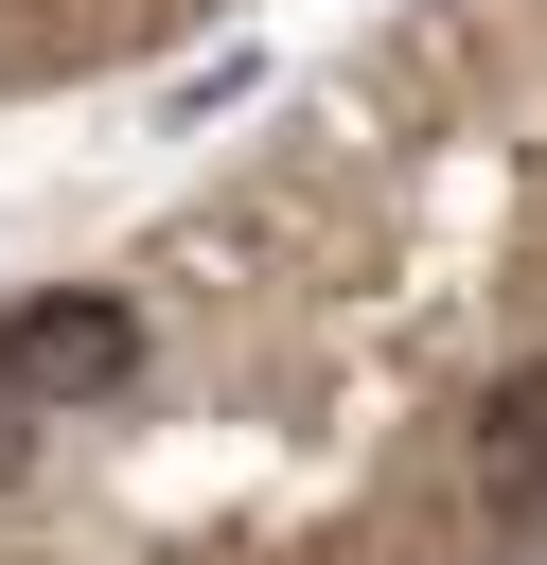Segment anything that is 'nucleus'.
<instances>
[{
    "label": "nucleus",
    "mask_w": 547,
    "mask_h": 565,
    "mask_svg": "<svg viewBox=\"0 0 547 565\" xmlns=\"http://www.w3.org/2000/svg\"><path fill=\"white\" fill-rule=\"evenodd\" d=\"M124 371H141V318H124V300H88V282L0 318V388H18V406H106Z\"/></svg>",
    "instance_id": "f257e3e1"
},
{
    "label": "nucleus",
    "mask_w": 547,
    "mask_h": 565,
    "mask_svg": "<svg viewBox=\"0 0 547 565\" xmlns=\"http://www.w3.org/2000/svg\"><path fill=\"white\" fill-rule=\"evenodd\" d=\"M476 512H494L512 547H547V371H512V388L476 406Z\"/></svg>",
    "instance_id": "f03ea898"
},
{
    "label": "nucleus",
    "mask_w": 547,
    "mask_h": 565,
    "mask_svg": "<svg viewBox=\"0 0 547 565\" xmlns=\"http://www.w3.org/2000/svg\"><path fill=\"white\" fill-rule=\"evenodd\" d=\"M18 424H35V406H18V388H0V477H18Z\"/></svg>",
    "instance_id": "7ed1b4c3"
}]
</instances>
